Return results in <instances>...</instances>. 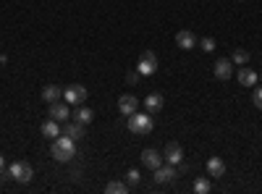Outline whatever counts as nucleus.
I'll return each instance as SVG.
<instances>
[{
  "mask_svg": "<svg viewBox=\"0 0 262 194\" xmlns=\"http://www.w3.org/2000/svg\"><path fill=\"white\" fill-rule=\"evenodd\" d=\"M163 105H165V97L160 92H149L144 97V107H147V113H160L163 111Z\"/></svg>",
  "mask_w": 262,
  "mask_h": 194,
  "instance_id": "nucleus-14",
  "label": "nucleus"
},
{
  "mask_svg": "<svg viewBox=\"0 0 262 194\" xmlns=\"http://www.w3.org/2000/svg\"><path fill=\"white\" fill-rule=\"evenodd\" d=\"M231 63H233V66H247V63H249V53H247V50H242V48H238V50H233V55H231Z\"/></svg>",
  "mask_w": 262,
  "mask_h": 194,
  "instance_id": "nucleus-20",
  "label": "nucleus"
},
{
  "mask_svg": "<svg viewBox=\"0 0 262 194\" xmlns=\"http://www.w3.org/2000/svg\"><path fill=\"white\" fill-rule=\"evenodd\" d=\"M69 107H71V105L66 102V100H63V102H60V100H58V102H50V118H55L58 123L69 121V118H71V111H69Z\"/></svg>",
  "mask_w": 262,
  "mask_h": 194,
  "instance_id": "nucleus-11",
  "label": "nucleus"
},
{
  "mask_svg": "<svg viewBox=\"0 0 262 194\" xmlns=\"http://www.w3.org/2000/svg\"><path fill=\"white\" fill-rule=\"evenodd\" d=\"M259 79H262V74H259Z\"/></svg>",
  "mask_w": 262,
  "mask_h": 194,
  "instance_id": "nucleus-28",
  "label": "nucleus"
},
{
  "mask_svg": "<svg viewBox=\"0 0 262 194\" xmlns=\"http://www.w3.org/2000/svg\"><path fill=\"white\" fill-rule=\"evenodd\" d=\"M86 97H90V92H86L84 84H69V87L63 90V100L69 105H84Z\"/></svg>",
  "mask_w": 262,
  "mask_h": 194,
  "instance_id": "nucleus-4",
  "label": "nucleus"
},
{
  "mask_svg": "<svg viewBox=\"0 0 262 194\" xmlns=\"http://www.w3.org/2000/svg\"><path fill=\"white\" fill-rule=\"evenodd\" d=\"M252 102L257 105V111H262V87H257V92L252 95Z\"/></svg>",
  "mask_w": 262,
  "mask_h": 194,
  "instance_id": "nucleus-26",
  "label": "nucleus"
},
{
  "mask_svg": "<svg viewBox=\"0 0 262 194\" xmlns=\"http://www.w3.org/2000/svg\"><path fill=\"white\" fill-rule=\"evenodd\" d=\"M42 134H45L48 139H55V137H60L63 132H60V126H58L55 118H48L45 123H42Z\"/></svg>",
  "mask_w": 262,
  "mask_h": 194,
  "instance_id": "nucleus-19",
  "label": "nucleus"
},
{
  "mask_svg": "<svg viewBox=\"0 0 262 194\" xmlns=\"http://www.w3.org/2000/svg\"><path fill=\"white\" fill-rule=\"evenodd\" d=\"M238 3H242V0H238Z\"/></svg>",
  "mask_w": 262,
  "mask_h": 194,
  "instance_id": "nucleus-29",
  "label": "nucleus"
},
{
  "mask_svg": "<svg viewBox=\"0 0 262 194\" xmlns=\"http://www.w3.org/2000/svg\"><path fill=\"white\" fill-rule=\"evenodd\" d=\"M139 79H142V74H139L137 69H134V71H128V74H126V81L131 84V87H134V84H139Z\"/></svg>",
  "mask_w": 262,
  "mask_h": 194,
  "instance_id": "nucleus-25",
  "label": "nucleus"
},
{
  "mask_svg": "<svg viewBox=\"0 0 262 194\" xmlns=\"http://www.w3.org/2000/svg\"><path fill=\"white\" fill-rule=\"evenodd\" d=\"M212 74H215V79L228 81V79L233 76V63H231V58H217V60H215Z\"/></svg>",
  "mask_w": 262,
  "mask_h": 194,
  "instance_id": "nucleus-8",
  "label": "nucleus"
},
{
  "mask_svg": "<svg viewBox=\"0 0 262 194\" xmlns=\"http://www.w3.org/2000/svg\"><path fill=\"white\" fill-rule=\"evenodd\" d=\"M139 158H142V165L149 168V170H155V168L163 165V153H158V149H152V147H147Z\"/></svg>",
  "mask_w": 262,
  "mask_h": 194,
  "instance_id": "nucleus-10",
  "label": "nucleus"
},
{
  "mask_svg": "<svg viewBox=\"0 0 262 194\" xmlns=\"http://www.w3.org/2000/svg\"><path fill=\"white\" fill-rule=\"evenodd\" d=\"M50 155H53V160H58V163L74 160V155H76V139H71L69 134L55 137V139H53V147H50Z\"/></svg>",
  "mask_w": 262,
  "mask_h": 194,
  "instance_id": "nucleus-1",
  "label": "nucleus"
},
{
  "mask_svg": "<svg viewBox=\"0 0 262 194\" xmlns=\"http://www.w3.org/2000/svg\"><path fill=\"white\" fill-rule=\"evenodd\" d=\"M71 118L86 126V123H92V121H95V111H92V107H79V111L71 113Z\"/></svg>",
  "mask_w": 262,
  "mask_h": 194,
  "instance_id": "nucleus-18",
  "label": "nucleus"
},
{
  "mask_svg": "<svg viewBox=\"0 0 262 194\" xmlns=\"http://www.w3.org/2000/svg\"><path fill=\"white\" fill-rule=\"evenodd\" d=\"M205 168H207V176H212V179H221V176H226V163L217 158V155H212L207 163H205Z\"/></svg>",
  "mask_w": 262,
  "mask_h": 194,
  "instance_id": "nucleus-13",
  "label": "nucleus"
},
{
  "mask_svg": "<svg viewBox=\"0 0 262 194\" xmlns=\"http://www.w3.org/2000/svg\"><path fill=\"white\" fill-rule=\"evenodd\" d=\"M128 132L137 134V137H144L152 132V116L147 113H131L128 116Z\"/></svg>",
  "mask_w": 262,
  "mask_h": 194,
  "instance_id": "nucleus-2",
  "label": "nucleus"
},
{
  "mask_svg": "<svg viewBox=\"0 0 262 194\" xmlns=\"http://www.w3.org/2000/svg\"><path fill=\"white\" fill-rule=\"evenodd\" d=\"M8 176L13 181H18V184H29L34 179V168L29 163H24V160H16V163L8 165Z\"/></svg>",
  "mask_w": 262,
  "mask_h": 194,
  "instance_id": "nucleus-3",
  "label": "nucleus"
},
{
  "mask_svg": "<svg viewBox=\"0 0 262 194\" xmlns=\"http://www.w3.org/2000/svg\"><path fill=\"white\" fill-rule=\"evenodd\" d=\"M105 191L107 194H126L128 191V184H123V181H111L105 186Z\"/></svg>",
  "mask_w": 262,
  "mask_h": 194,
  "instance_id": "nucleus-22",
  "label": "nucleus"
},
{
  "mask_svg": "<svg viewBox=\"0 0 262 194\" xmlns=\"http://www.w3.org/2000/svg\"><path fill=\"white\" fill-rule=\"evenodd\" d=\"M152 174H155V176H152V179H155V184H170L173 179L179 176V168H176V165H170V163H165V165L155 168Z\"/></svg>",
  "mask_w": 262,
  "mask_h": 194,
  "instance_id": "nucleus-6",
  "label": "nucleus"
},
{
  "mask_svg": "<svg viewBox=\"0 0 262 194\" xmlns=\"http://www.w3.org/2000/svg\"><path fill=\"white\" fill-rule=\"evenodd\" d=\"M139 179H142V176H139V170H134V168H131L128 174H126V184H128V186H137Z\"/></svg>",
  "mask_w": 262,
  "mask_h": 194,
  "instance_id": "nucleus-24",
  "label": "nucleus"
},
{
  "mask_svg": "<svg viewBox=\"0 0 262 194\" xmlns=\"http://www.w3.org/2000/svg\"><path fill=\"white\" fill-rule=\"evenodd\" d=\"M163 160L170 163V165H179V163L184 160V149H181V144H179V142H168L165 149H163Z\"/></svg>",
  "mask_w": 262,
  "mask_h": 194,
  "instance_id": "nucleus-7",
  "label": "nucleus"
},
{
  "mask_svg": "<svg viewBox=\"0 0 262 194\" xmlns=\"http://www.w3.org/2000/svg\"><path fill=\"white\" fill-rule=\"evenodd\" d=\"M196 45L202 48V53H212V50H215V39H212V37H202Z\"/></svg>",
  "mask_w": 262,
  "mask_h": 194,
  "instance_id": "nucleus-23",
  "label": "nucleus"
},
{
  "mask_svg": "<svg viewBox=\"0 0 262 194\" xmlns=\"http://www.w3.org/2000/svg\"><path fill=\"white\" fill-rule=\"evenodd\" d=\"M236 79H238V84H242V87H257L259 74H257L254 69H249V66H242V71H236Z\"/></svg>",
  "mask_w": 262,
  "mask_h": 194,
  "instance_id": "nucleus-12",
  "label": "nucleus"
},
{
  "mask_svg": "<svg viewBox=\"0 0 262 194\" xmlns=\"http://www.w3.org/2000/svg\"><path fill=\"white\" fill-rule=\"evenodd\" d=\"M118 111H121V113L128 118L131 113H137V111H139V100H137L134 95H131V92L121 95V97H118Z\"/></svg>",
  "mask_w": 262,
  "mask_h": 194,
  "instance_id": "nucleus-9",
  "label": "nucleus"
},
{
  "mask_svg": "<svg viewBox=\"0 0 262 194\" xmlns=\"http://www.w3.org/2000/svg\"><path fill=\"white\" fill-rule=\"evenodd\" d=\"M63 134H69L71 139H84V134H86V126L84 123H79V121H71V123H66V128H63Z\"/></svg>",
  "mask_w": 262,
  "mask_h": 194,
  "instance_id": "nucleus-16",
  "label": "nucleus"
},
{
  "mask_svg": "<svg viewBox=\"0 0 262 194\" xmlns=\"http://www.w3.org/2000/svg\"><path fill=\"white\" fill-rule=\"evenodd\" d=\"M210 189H212L210 179H205V176H200V179H194V194H207Z\"/></svg>",
  "mask_w": 262,
  "mask_h": 194,
  "instance_id": "nucleus-21",
  "label": "nucleus"
},
{
  "mask_svg": "<svg viewBox=\"0 0 262 194\" xmlns=\"http://www.w3.org/2000/svg\"><path fill=\"white\" fill-rule=\"evenodd\" d=\"M137 71L142 74V76H152L158 71V55L152 53V50H144L142 55H139V63H137Z\"/></svg>",
  "mask_w": 262,
  "mask_h": 194,
  "instance_id": "nucleus-5",
  "label": "nucleus"
},
{
  "mask_svg": "<svg viewBox=\"0 0 262 194\" xmlns=\"http://www.w3.org/2000/svg\"><path fill=\"white\" fill-rule=\"evenodd\" d=\"M196 42H200V39H196L194 32H189V29H181V32L176 34V45H179L181 50H194Z\"/></svg>",
  "mask_w": 262,
  "mask_h": 194,
  "instance_id": "nucleus-15",
  "label": "nucleus"
},
{
  "mask_svg": "<svg viewBox=\"0 0 262 194\" xmlns=\"http://www.w3.org/2000/svg\"><path fill=\"white\" fill-rule=\"evenodd\" d=\"M60 97H63V90L55 87V84H48V87L42 90V100H45L48 105H50V102H58Z\"/></svg>",
  "mask_w": 262,
  "mask_h": 194,
  "instance_id": "nucleus-17",
  "label": "nucleus"
},
{
  "mask_svg": "<svg viewBox=\"0 0 262 194\" xmlns=\"http://www.w3.org/2000/svg\"><path fill=\"white\" fill-rule=\"evenodd\" d=\"M6 176H8V170H6V155H0V179L6 181Z\"/></svg>",
  "mask_w": 262,
  "mask_h": 194,
  "instance_id": "nucleus-27",
  "label": "nucleus"
}]
</instances>
